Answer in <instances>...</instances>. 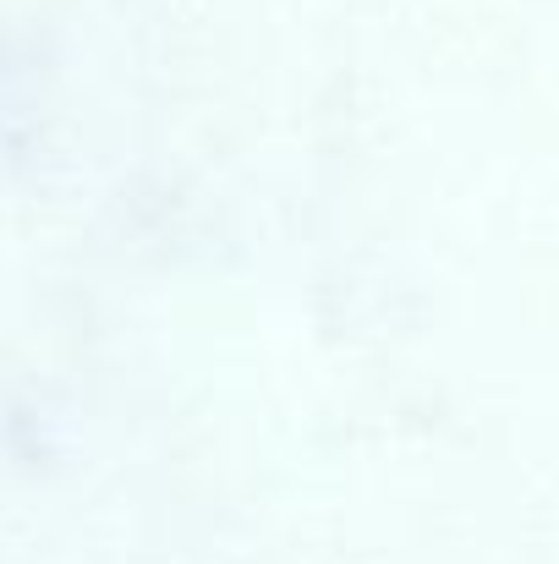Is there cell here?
Returning a JSON list of instances; mask_svg holds the SVG:
<instances>
[]
</instances>
